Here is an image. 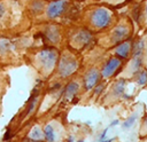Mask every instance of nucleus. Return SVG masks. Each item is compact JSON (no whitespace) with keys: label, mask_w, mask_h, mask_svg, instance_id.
Returning <instances> with one entry per match:
<instances>
[{"label":"nucleus","mask_w":147,"mask_h":142,"mask_svg":"<svg viewBox=\"0 0 147 142\" xmlns=\"http://www.w3.org/2000/svg\"><path fill=\"white\" fill-rule=\"evenodd\" d=\"M25 10L33 24L60 23L63 25L77 24L82 0H24Z\"/></svg>","instance_id":"nucleus-1"},{"label":"nucleus","mask_w":147,"mask_h":142,"mask_svg":"<svg viewBox=\"0 0 147 142\" xmlns=\"http://www.w3.org/2000/svg\"><path fill=\"white\" fill-rule=\"evenodd\" d=\"M31 25L24 0H0V37L18 36Z\"/></svg>","instance_id":"nucleus-2"},{"label":"nucleus","mask_w":147,"mask_h":142,"mask_svg":"<svg viewBox=\"0 0 147 142\" xmlns=\"http://www.w3.org/2000/svg\"><path fill=\"white\" fill-rule=\"evenodd\" d=\"M119 18L117 9L106 5H85L83 6L77 24L86 27L93 34L110 29Z\"/></svg>","instance_id":"nucleus-3"},{"label":"nucleus","mask_w":147,"mask_h":142,"mask_svg":"<svg viewBox=\"0 0 147 142\" xmlns=\"http://www.w3.org/2000/svg\"><path fill=\"white\" fill-rule=\"evenodd\" d=\"M60 53L61 49L56 47L41 45L33 48L31 47L26 52L25 58L34 68V70L41 76V78L46 80L54 74L59 62Z\"/></svg>","instance_id":"nucleus-4"},{"label":"nucleus","mask_w":147,"mask_h":142,"mask_svg":"<svg viewBox=\"0 0 147 142\" xmlns=\"http://www.w3.org/2000/svg\"><path fill=\"white\" fill-rule=\"evenodd\" d=\"M134 33V22L129 15H119L118 21L107 31L99 33L95 41L106 49H111L118 44L131 39Z\"/></svg>","instance_id":"nucleus-5"},{"label":"nucleus","mask_w":147,"mask_h":142,"mask_svg":"<svg viewBox=\"0 0 147 142\" xmlns=\"http://www.w3.org/2000/svg\"><path fill=\"white\" fill-rule=\"evenodd\" d=\"M80 65H82V60L79 53L72 50L69 47H63L60 53L55 72L49 78L51 85L56 82L62 84V81H68L70 78L77 74L78 70L80 69Z\"/></svg>","instance_id":"nucleus-6"},{"label":"nucleus","mask_w":147,"mask_h":142,"mask_svg":"<svg viewBox=\"0 0 147 142\" xmlns=\"http://www.w3.org/2000/svg\"><path fill=\"white\" fill-rule=\"evenodd\" d=\"M69 25H63L60 23H39L33 24V31L36 34H39L44 41V45L53 46L59 49H62V44L67 40V32Z\"/></svg>","instance_id":"nucleus-7"},{"label":"nucleus","mask_w":147,"mask_h":142,"mask_svg":"<svg viewBox=\"0 0 147 142\" xmlns=\"http://www.w3.org/2000/svg\"><path fill=\"white\" fill-rule=\"evenodd\" d=\"M95 34L79 24H71L68 26L67 32V47L79 53L93 44Z\"/></svg>","instance_id":"nucleus-8"},{"label":"nucleus","mask_w":147,"mask_h":142,"mask_svg":"<svg viewBox=\"0 0 147 142\" xmlns=\"http://www.w3.org/2000/svg\"><path fill=\"white\" fill-rule=\"evenodd\" d=\"M125 63H126V61L110 54V56L105 61V63L101 66L102 79L108 80V79H111L114 77H118V74L124 69Z\"/></svg>","instance_id":"nucleus-9"},{"label":"nucleus","mask_w":147,"mask_h":142,"mask_svg":"<svg viewBox=\"0 0 147 142\" xmlns=\"http://www.w3.org/2000/svg\"><path fill=\"white\" fill-rule=\"evenodd\" d=\"M83 92V79L82 77L74 76L70 78L62 88L61 98L63 102H71Z\"/></svg>","instance_id":"nucleus-10"},{"label":"nucleus","mask_w":147,"mask_h":142,"mask_svg":"<svg viewBox=\"0 0 147 142\" xmlns=\"http://www.w3.org/2000/svg\"><path fill=\"white\" fill-rule=\"evenodd\" d=\"M82 79H83V92L85 93L92 92V89L103 80L101 76V68H98L95 65L90 66L83 73Z\"/></svg>","instance_id":"nucleus-11"},{"label":"nucleus","mask_w":147,"mask_h":142,"mask_svg":"<svg viewBox=\"0 0 147 142\" xmlns=\"http://www.w3.org/2000/svg\"><path fill=\"white\" fill-rule=\"evenodd\" d=\"M133 6V14L130 17L140 27V30H147V0Z\"/></svg>","instance_id":"nucleus-12"},{"label":"nucleus","mask_w":147,"mask_h":142,"mask_svg":"<svg viewBox=\"0 0 147 142\" xmlns=\"http://www.w3.org/2000/svg\"><path fill=\"white\" fill-rule=\"evenodd\" d=\"M126 85H127V79L125 78H117L116 80H114V82L111 84L109 92L107 94V97H105V100H109V98H114V100H119L122 97H125V93H126Z\"/></svg>","instance_id":"nucleus-13"},{"label":"nucleus","mask_w":147,"mask_h":142,"mask_svg":"<svg viewBox=\"0 0 147 142\" xmlns=\"http://www.w3.org/2000/svg\"><path fill=\"white\" fill-rule=\"evenodd\" d=\"M132 47H133V38L118 44L117 46H115L114 48L110 49V53H111V55H115V56L127 62L132 55Z\"/></svg>","instance_id":"nucleus-14"},{"label":"nucleus","mask_w":147,"mask_h":142,"mask_svg":"<svg viewBox=\"0 0 147 142\" xmlns=\"http://www.w3.org/2000/svg\"><path fill=\"white\" fill-rule=\"evenodd\" d=\"M131 0H83V5H106L109 7H113L115 9L121 8L127 3H130Z\"/></svg>","instance_id":"nucleus-15"},{"label":"nucleus","mask_w":147,"mask_h":142,"mask_svg":"<svg viewBox=\"0 0 147 142\" xmlns=\"http://www.w3.org/2000/svg\"><path fill=\"white\" fill-rule=\"evenodd\" d=\"M44 140L46 142H56L57 140V133L55 131V127L53 123H48L44 127Z\"/></svg>","instance_id":"nucleus-16"},{"label":"nucleus","mask_w":147,"mask_h":142,"mask_svg":"<svg viewBox=\"0 0 147 142\" xmlns=\"http://www.w3.org/2000/svg\"><path fill=\"white\" fill-rule=\"evenodd\" d=\"M139 87H145L147 86V69L142 68L141 70H139L132 78H131Z\"/></svg>","instance_id":"nucleus-17"},{"label":"nucleus","mask_w":147,"mask_h":142,"mask_svg":"<svg viewBox=\"0 0 147 142\" xmlns=\"http://www.w3.org/2000/svg\"><path fill=\"white\" fill-rule=\"evenodd\" d=\"M28 136L30 140H34V141L41 140L44 139V129L41 128L40 125H34L28 133Z\"/></svg>","instance_id":"nucleus-18"},{"label":"nucleus","mask_w":147,"mask_h":142,"mask_svg":"<svg viewBox=\"0 0 147 142\" xmlns=\"http://www.w3.org/2000/svg\"><path fill=\"white\" fill-rule=\"evenodd\" d=\"M7 84H8V77H7V74L5 73V71L2 70L1 65H0V95H1L3 92H6Z\"/></svg>","instance_id":"nucleus-19"},{"label":"nucleus","mask_w":147,"mask_h":142,"mask_svg":"<svg viewBox=\"0 0 147 142\" xmlns=\"http://www.w3.org/2000/svg\"><path fill=\"white\" fill-rule=\"evenodd\" d=\"M136 120H137V113H134V115H132V116H130V117H127L125 120H124V123H123V128L124 129H129V128H131L132 126H133V124L136 123Z\"/></svg>","instance_id":"nucleus-20"},{"label":"nucleus","mask_w":147,"mask_h":142,"mask_svg":"<svg viewBox=\"0 0 147 142\" xmlns=\"http://www.w3.org/2000/svg\"><path fill=\"white\" fill-rule=\"evenodd\" d=\"M144 40H145V49H144V61L146 63L147 61V36H144Z\"/></svg>","instance_id":"nucleus-21"},{"label":"nucleus","mask_w":147,"mask_h":142,"mask_svg":"<svg viewBox=\"0 0 147 142\" xmlns=\"http://www.w3.org/2000/svg\"><path fill=\"white\" fill-rule=\"evenodd\" d=\"M107 131H108V128H106V129L102 131V133H101V135H100V137H99L100 141H105V139L107 137Z\"/></svg>","instance_id":"nucleus-22"},{"label":"nucleus","mask_w":147,"mask_h":142,"mask_svg":"<svg viewBox=\"0 0 147 142\" xmlns=\"http://www.w3.org/2000/svg\"><path fill=\"white\" fill-rule=\"evenodd\" d=\"M144 0H131V3H133V5H138V3H140V2H142Z\"/></svg>","instance_id":"nucleus-23"},{"label":"nucleus","mask_w":147,"mask_h":142,"mask_svg":"<svg viewBox=\"0 0 147 142\" xmlns=\"http://www.w3.org/2000/svg\"><path fill=\"white\" fill-rule=\"evenodd\" d=\"M74 139H75L74 135H70V136L68 137V142H74Z\"/></svg>","instance_id":"nucleus-24"},{"label":"nucleus","mask_w":147,"mask_h":142,"mask_svg":"<svg viewBox=\"0 0 147 142\" xmlns=\"http://www.w3.org/2000/svg\"><path fill=\"white\" fill-rule=\"evenodd\" d=\"M117 124H118V120H114L109 126H114V125H117Z\"/></svg>","instance_id":"nucleus-25"},{"label":"nucleus","mask_w":147,"mask_h":142,"mask_svg":"<svg viewBox=\"0 0 147 142\" xmlns=\"http://www.w3.org/2000/svg\"><path fill=\"white\" fill-rule=\"evenodd\" d=\"M145 127H146V128H147V117H146V118H145Z\"/></svg>","instance_id":"nucleus-26"},{"label":"nucleus","mask_w":147,"mask_h":142,"mask_svg":"<svg viewBox=\"0 0 147 142\" xmlns=\"http://www.w3.org/2000/svg\"><path fill=\"white\" fill-rule=\"evenodd\" d=\"M31 142H42L41 140H38V141H34V140H31Z\"/></svg>","instance_id":"nucleus-27"},{"label":"nucleus","mask_w":147,"mask_h":142,"mask_svg":"<svg viewBox=\"0 0 147 142\" xmlns=\"http://www.w3.org/2000/svg\"><path fill=\"white\" fill-rule=\"evenodd\" d=\"M77 142H84V139H80L79 141H77Z\"/></svg>","instance_id":"nucleus-28"},{"label":"nucleus","mask_w":147,"mask_h":142,"mask_svg":"<svg viewBox=\"0 0 147 142\" xmlns=\"http://www.w3.org/2000/svg\"><path fill=\"white\" fill-rule=\"evenodd\" d=\"M100 142H105V141H100Z\"/></svg>","instance_id":"nucleus-29"},{"label":"nucleus","mask_w":147,"mask_h":142,"mask_svg":"<svg viewBox=\"0 0 147 142\" xmlns=\"http://www.w3.org/2000/svg\"><path fill=\"white\" fill-rule=\"evenodd\" d=\"M82 1H83V0H82Z\"/></svg>","instance_id":"nucleus-30"}]
</instances>
